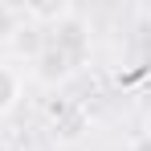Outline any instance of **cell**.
Returning a JSON list of instances; mask_svg holds the SVG:
<instances>
[{"label":"cell","instance_id":"cell-1","mask_svg":"<svg viewBox=\"0 0 151 151\" xmlns=\"http://www.w3.org/2000/svg\"><path fill=\"white\" fill-rule=\"evenodd\" d=\"M33 65H37V78L45 82V86H57V82H65L70 70H74V57L65 49H57L53 41H45V49L33 57Z\"/></svg>","mask_w":151,"mask_h":151},{"label":"cell","instance_id":"cell-2","mask_svg":"<svg viewBox=\"0 0 151 151\" xmlns=\"http://www.w3.org/2000/svg\"><path fill=\"white\" fill-rule=\"evenodd\" d=\"M53 45L70 53V57H74V65L82 61V49H86V37H82V21H78L74 12H70V17H65V21L57 25V41H53Z\"/></svg>","mask_w":151,"mask_h":151},{"label":"cell","instance_id":"cell-3","mask_svg":"<svg viewBox=\"0 0 151 151\" xmlns=\"http://www.w3.org/2000/svg\"><path fill=\"white\" fill-rule=\"evenodd\" d=\"M12 45H17V53H29V57H37V53L45 49V37H41V29L37 25H21L17 29V37H12Z\"/></svg>","mask_w":151,"mask_h":151},{"label":"cell","instance_id":"cell-4","mask_svg":"<svg viewBox=\"0 0 151 151\" xmlns=\"http://www.w3.org/2000/svg\"><path fill=\"white\" fill-rule=\"evenodd\" d=\"M82 127H86V114H82L78 106H70L65 114H57V135H61V139H78Z\"/></svg>","mask_w":151,"mask_h":151},{"label":"cell","instance_id":"cell-5","mask_svg":"<svg viewBox=\"0 0 151 151\" xmlns=\"http://www.w3.org/2000/svg\"><path fill=\"white\" fill-rule=\"evenodd\" d=\"M17 94H21V82H17V74L0 65V114H4V110L17 102Z\"/></svg>","mask_w":151,"mask_h":151},{"label":"cell","instance_id":"cell-6","mask_svg":"<svg viewBox=\"0 0 151 151\" xmlns=\"http://www.w3.org/2000/svg\"><path fill=\"white\" fill-rule=\"evenodd\" d=\"M25 25V17H21V8H8V4H0V37H17V29Z\"/></svg>","mask_w":151,"mask_h":151},{"label":"cell","instance_id":"cell-7","mask_svg":"<svg viewBox=\"0 0 151 151\" xmlns=\"http://www.w3.org/2000/svg\"><path fill=\"white\" fill-rule=\"evenodd\" d=\"M147 139H151V114H147Z\"/></svg>","mask_w":151,"mask_h":151}]
</instances>
